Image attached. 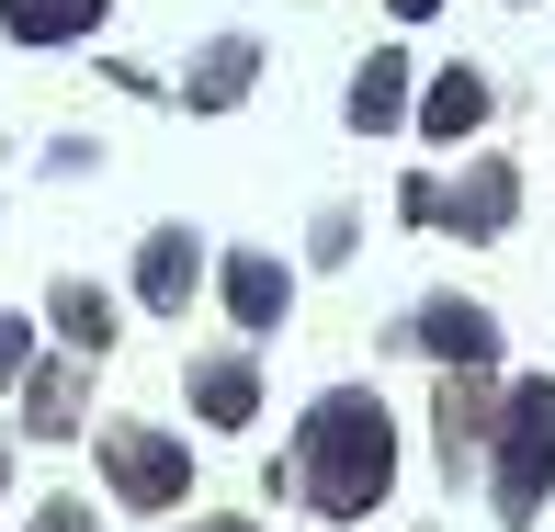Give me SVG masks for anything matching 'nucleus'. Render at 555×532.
<instances>
[{
	"label": "nucleus",
	"mask_w": 555,
	"mask_h": 532,
	"mask_svg": "<svg viewBox=\"0 0 555 532\" xmlns=\"http://www.w3.org/2000/svg\"><path fill=\"white\" fill-rule=\"evenodd\" d=\"M23 351H35V328H23V317H0V386L23 374Z\"/></svg>",
	"instance_id": "obj_15"
},
{
	"label": "nucleus",
	"mask_w": 555,
	"mask_h": 532,
	"mask_svg": "<svg viewBox=\"0 0 555 532\" xmlns=\"http://www.w3.org/2000/svg\"><path fill=\"white\" fill-rule=\"evenodd\" d=\"M193 408H205L216 430H238L249 408H261V374H249V363H216V374H205V386H193Z\"/></svg>",
	"instance_id": "obj_10"
},
{
	"label": "nucleus",
	"mask_w": 555,
	"mask_h": 532,
	"mask_svg": "<svg viewBox=\"0 0 555 532\" xmlns=\"http://www.w3.org/2000/svg\"><path fill=\"white\" fill-rule=\"evenodd\" d=\"M227 307H238L249 328H272V317H284V272H272L261 249H249V261H227Z\"/></svg>",
	"instance_id": "obj_9"
},
{
	"label": "nucleus",
	"mask_w": 555,
	"mask_h": 532,
	"mask_svg": "<svg viewBox=\"0 0 555 532\" xmlns=\"http://www.w3.org/2000/svg\"><path fill=\"white\" fill-rule=\"evenodd\" d=\"M420 340H431L453 374H476V363H488V317H476V307H431V317H420Z\"/></svg>",
	"instance_id": "obj_8"
},
{
	"label": "nucleus",
	"mask_w": 555,
	"mask_h": 532,
	"mask_svg": "<svg viewBox=\"0 0 555 532\" xmlns=\"http://www.w3.org/2000/svg\"><path fill=\"white\" fill-rule=\"evenodd\" d=\"M397 12H442V0H397Z\"/></svg>",
	"instance_id": "obj_17"
},
{
	"label": "nucleus",
	"mask_w": 555,
	"mask_h": 532,
	"mask_svg": "<svg viewBox=\"0 0 555 532\" xmlns=\"http://www.w3.org/2000/svg\"><path fill=\"white\" fill-rule=\"evenodd\" d=\"M68 408H80V386H68V374H46V386H35V430H68Z\"/></svg>",
	"instance_id": "obj_14"
},
{
	"label": "nucleus",
	"mask_w": 555,
	"mask_h": 532,
	"mask_svg": "<svg viewBox=\"0 0 555 532\" xmlns=\"http://www.w3.org/2000/svg\"><path fill=\"white\" fill-rule=\"evenodd\" d=\"M182 476H193V453H170L159 430H125V442H114V488L137 498V510H170V498H182Z\"/></svg>",
	"instance_id": "obj_3"
},
{
	"label": "nucleus",
	"mask_w": 555,
	"mask_h": 532,
	"mask_svg": "<svg viewBox=\"0 0 555 532\" xmlns=\"http://www.w3.org/2000/svg\"><path fill=\"white\" fill-rule=\"evenodd\" d=\"M91 23H103V0H0V35H23V46L91 35Z\"/></svg>",
	"instance_id": "obj_4"
},
{
	"label": "nucleus",
	"mask_w": 555,
	"mask_h": 532,
	"mask_svg": "<svg viewBox=\"0 0 555 532\" xmlns=\"http://www.w3.org/2000/svg\"><path fill=\"white\" fill-rule=\"evenodd\" d=\"M397 91H409V68H397V57H363V80H351V125H397Z\"/></svg>",
	"instance_id": "obj_11"
},
{
	"label": "nucleus",
	"mask_w": 555,
	"mask_h": 532,
	"mask_svg": "<svg viewBox=\"0 0 555 532\" xmlns=\"http://www.w3.org/2000/svg\"><path fill=\"white\" fill-rule=\"evenodd\" d=\"M193 272H205V249H193V238H147L137 295H147V307H182V295H193Z\"/></svg>",
	"instance_id": "obj_5"
},
{
	"label": "nucleus",
	"mask_w": 555,
	"mask_h": 532,
	"mask_svg": "<svg viewBox=\"0 0 555 532\" xmlns=\"http://www.w3.org/2000/svg\"><path fill=\"white\" fill-rule=\"evenodd\" d=\"M555 488V386H511V408H499V510L533 521Z\"/></svg>",
	"instance_id": "obj_2"
},
{
	"label": "nucleus",
	"mask_w": 555,
	"mask_h": 532,
	"mask_svg": "<svg viewBox=\"0 0 555 532\" xmlns=\"http://www.w3.org/2000/svg\"><path fill=\"white\" fill-rule=\"evenodd\" d=\"M238 80H249V46H216V57L193 68V103H238Z\"/></svg>",
	"instance_id": "obj_13"
},
{
	"label": "nucleus",
	"mask_w": 555,
	"mask_h": 532,
	"mask_svg": "<svg viewBox=\"0 0 555 532\" xmlns=\"http://www.w3.org/2000/svg\"><path fill=\"white\" fill-rule=\"evenodd\" d=\"M420 125H431V137H476V125H488V80L442 68V80H431V103H420Z\"/></svg>",
	"instance_id": "obj_7"
},
{
	"label": "nucleus",
	"mask_w": 555,
	"mask_h": 532,
	"mask_svg": "<svg viewBox=\"0 0 555 532\" xmlns=\"http://www.w3.org/2000/svg\"><path fill=\"white\" fill-rule=\"evenodd\" d=\"M57 328H68L80 351H103V340H114V307H103L91 284H57Z\"/></svg>",
	"instance_id": "obj_12"
},
{
	"label": "nucleus",
	"mask_w": 555,
	"mask_h": 532,
	"mask_svg": "<svg viewBox=\"0 0 555 532\" xmlns=\"http://www.w3.org/2000/svg\"><path fill=\"white\" fill-rule=\"evenodd\" d=\"M420 216H453V226H465V238H488V226H511V170H476V182L453 193V205L431 193V205H420Z\"/></svg>",
	"instance_id": "obj_6"
},
{
	"label": "nucleus",
	"mask_w": 555,
	"mask_h": 532,
	"mask_svg": "<svg viewBox=\"0 0 555 532\" xmlns=\"http://www.w3.org/2000/svg\"><path fill=\"white\" fill-rule=\"evenodd\" d=\"M35 532H80V510H46V521H35Z\"/></svg>",
	"instance_id": "obj_16"
},
{
	"label": "nucleus",
	"mask_w": 555,
	"mask_h": 532,
	"mask_svg": "<svg viewBox=\"0 0 555 532\" xmlns=\"http://www.w3.org/2000/svg\"><path fill=\"white\" fill-rule=\"evenodd\" d=\"M386 476H397V419L374 408V397H318V419H307V498L330 521H363L374 498H386Z\"/></svg>",
	"instance_id": "obj_1"
},
{
	"label": "nucleus",
	"mask_w": 555,
	"mask_h": 532,
	"mask_svg": "<svg viewBox=\"0 0 555 532\" xmlns=\"http://www.w3.org/2000/svg\"><path fill=\"white\" fill-rule=\"evenodd\" d=\"M216 532H238V521H216Z\"/></svg>",
	"instance_id": "obj_18"
}]
</instances>
